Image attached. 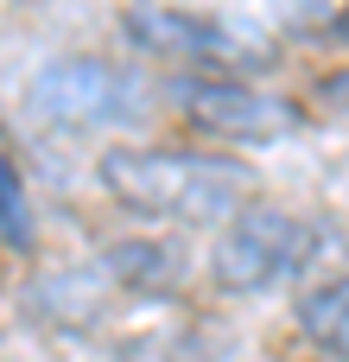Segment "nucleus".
Returning <instances> with one entry per match:
<instances>
[{
    "label": "nucleus",
    "mask_w": 349,
    "mask_h": 362,
    "mask_svg": "<svg viewBox=\"0 0 349 362\" xmlns=\"http://www.w3.org/2000/svg\"><path fill=\"white\" fill-rule=\"evenodd\" d=\"M102 191L146 223H223L254 197L242 159L184 153V146H108L95 159Z\"/></svg>",
    "instance_id": "1"
},
{
    "label": "nucleus",
    "mask_w": 349,
    "mask_h": 362,
    "mask_svg": "<svg viewBox=\"0 0 349 362\" xmlns=\"http://www.w3.org/2000/svg\"><path fill=\"white\" fill-rule=\"evenodd\" d=\"M299 331H305V344H318L324 356L349 362V274L318 280V286L299 299Z\"/></svg>",
    "instance_id": "7"
},
{
    "label": "nucleus",
    "mask_w": 349,
    "mask_h": 362,
    "mask_svg": "<svg viewBox=\"0 0 349 362\" xmlns=\"http://www.w3.org/2000/svg\"><path fill=\"white\" fill-rule=\"evenodd\" d=\"M121 32L146 57L191 64V70H210V76H248V70H267L273 64V51L248 25L216 19V13H191V6H127L121 13Z\"/></svg>",
    "instance_id": "4"
},
{
    "label": "nucleus",
    "mask_w": 349,
    "mask_h": 362,
    "mask_svg": "<svg viewBox=\"0 0 349 362\" xmlns=\"http://www.w3.org/2000/svg\"><path fill=\"white\" fill-rule=\"evenodd\" d=\"M121 362H210V350L197 331H153V337L121 344Z\"/></svg>",
    "instance_id": "9"
},
{
    "label": "nucleus",
    "mask_w": 349,
    "mask_h": 362,
    "mask_svg": "<svg viewBox=\"0 0 349 362\" xmlns=\"http://www.w3.org/2000/svg\"><path fill=\"white\" fill-rule=\"evenodd\" d=\"M273 19L305 45H343L349 51V0H273Z\"/></svg>",
    "instance_id": "8"
},
{
    "label": "nucleus",
    "mask_w": 349,
    "mask_h": 362,
    "mask_svg": "<svg viewBox=\"0 0 349 362\" xmlns=\"http://www.w3.org/2000/svg\"><path fill=\"white\" fill-rule=\"evenodd\" d=\"M0 235L13 242V248H25L32 242V210H25V185H19V172H13V159L0 153Z\"/></svg>",
    "instance_id": "10"
},
{
    "label": "nucleus",
    "mask_w": 349,
    "mask_h": 362,
    "mask_svg": "<svg viewBox=\"0 0 349 362\" xmlns=\"http://www.w3.org/2000/svg\"><path fill=\"white\" fill-rule=\"evenodd\" d=\"M331 248V223L305 216V210H280V204H242L216 248H210V280L235 299L254 293H280L292 280H305Z\"/></svg>",
    "instance_id": "2"
},
{
    "label": "nucleus",
    "mask_w": 349,
    "mask_h": 362,
    "mask_svg": "<svg viewBox=\"0 0 349 362\" xmlns=\"http://www.w3.org/2000/svg\"><path fill=\"white\" fill-rule=\"evenodd\" d=\"M102 274L108 293H134V299H153V293H178L184 280V255L172 242H114L89 261Z\"/></svg>",
    "instance_id": "6"
},
{
    "label": "nucleus",
    "mask_w": 349,
    "mask_h": 362,
    "mask_svg": "<svg viewBox=\"0 0 349 362\" xmlns=\"http://www.w3.org/2000/svg\"><path fill=\"white\" fill-rule=\"evenodd\" d=\"M178 102H184V121L210 140H229V146H267V140H286L299 127V102L286 95H267L242 76H203V83H178Z\"/></svg>",
    "instance_id": "5"
},
{
    "label": "nucleus",
    "mask_w": 349,
    "mask_h": 362,
    "mask_svg": "<svg viewBox=\"0 0 349 362\" xmlns=\"http://www.w3.org/2000/svg\"><path fill=\"white\" fill-rule=\"evenodd\" d=\"M318 95H324L331 108H343V115H349V64H343V70H331V76L318 83Z\"/></svg>",
    "instance_id": "11"
},
{
    "label": "nucleus",
    "mask_w": 349,
    "mask_h": 362,
    "mask_svg": "<svg viewBox=\"0 0 349 362\" xmlns=\"http://www.w3.org/2000/svg\"><path fill=\"white\" fill-rule=\"evenodd\" d=\"M25 115L57 134H108L146 115V83L108 57H57L25 83Z\"/></svg>",
    "instance_id": "3"
}]
</instances>
